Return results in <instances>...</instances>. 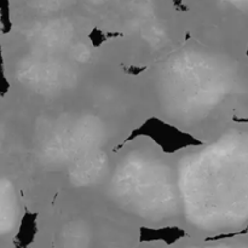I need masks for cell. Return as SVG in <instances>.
Masks as SVG:
<instances>
[{
	"mask_svg": "<svg viewBox=\"0 0 248 248\" xmlns=\"http://www.w3.org/2000/svg\"><path fill=\"white\" fill-rule=\"evenodd\" d=\"M140 137L149 138L165 154L169 155L177 154V153L188 149V148L201 147V145L205 144L202 140L196 138L195 136L184 132L177 126L172 125L167 121L157 118V116H150L147 120L143 121L138 127H136L128 135V137L123 140L119 148H123L126 143L132 142L133 140Z\"/></svg>",
	"mask_w": 248,
	"mask_h": 248,
	"instance_id": "obj_1",
	"label": "cell"
},
{
	"mask_svg": "<svg viewBox=\"0 0 248 248\" xmlns=\"http://www.w3.org/2000/svg\"><path fill=\"white\" fill-rule=\"evenodd\" d=\"M186 236V230L177 225H166L159 228L143 227L140 230V242H162L167 246L177 244Z\"/></svg>",
	"mask_w": 248,
	"mask_h": 248,
	"instance_id": "obj_2",
	"label": "cell"
},
{
	"mask_svg": "<svg viewBox=\"0 0 248 248\" xmlns=\"http://www.w3.org/2000/svg\"><path fill=\"white\" fill-rule=\"evenodd\" d=\"M39 213L33 211H24L19 222L18 230L15 236V245L18 248H28L35 240L39 232Z\"/></svg>",
	"mask_w": 248,
	"mask_h": 248,
	"instance_id": "obj_3",
	"label": "cell"
},
{
	"mask_svg": "<svg viewBox=\"0 0 248 248\" xmlns=\"http://www.w3.org/2000/svg\"><path fill=\"white\" fill-rule=\"evenodd\" d=\"M121 35L120 33H111V31H103L99 28H93L91 33L89 34V39L91 40L92 45L98 47L102 44H104L106 41H108L109 39L116 38V36Z\"/></svg>",
	"mask_w": 248,
	"mask_h": 248,
	"instance_id": "obj_4",
	"label": "cell"
},
{
	"mask_svg": "<svg viewBox=\"0 0 248 248\" xmlns=\"http://www.w3.org/2000/svg\"><path fill=\"white\" fill-rule=\"evenodd\" d=\"M173 1V5H174V9L177 10V11H188V7L184 5L183 0H172Z\"/></svg>",
	"mask_w": 248,
	"mask_h": 248,
	"instance_id": "obj_5",
	"label": "cell"
}]
</instances>
